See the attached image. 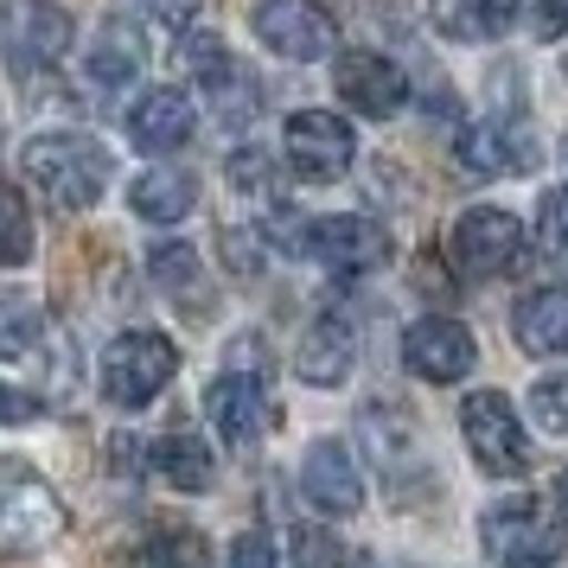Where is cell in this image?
<instances>
[{
    "label": "cell",
    "mask_w": 568,
    "mask_h": 568,
    "mask_svg": "<svg viewBox=\"0 0 568 568\" xmlns=\"http://www.w3.org/2000/svg\"><path fill=\"white\" fill-rule=\"evenodd\" d=\"M109 148H97L90 134H39L27 148V180L52 199L58 211H90L109 185Z\"/></svg>",
    "instance_id": "obj_1"
},
{
    "label": "cell",
    "mask_w": 568,
    "mask_h": 568,
    "mask_svg": "<svg viewBox=\"0 0 568 568\" xmlns=\"http://www.w3.org/2000/svg\"><path fill=\"white\" fill-rule=\"evenodd\" d=\"M64 537V498L32 466L0 460V556H32Z\"/></svg>",
    "instance_id": "obj_2"
},
{
    "label": "cell",
    "mask_w": 568,
    "mask_h": 568,
    "mask_svg": "<svg viewBox=\"0 0 568 568\" xmlns=\"http://www.w3.org/2000/svg\"><path fill=\"white\" fill-rule=\"evenodd\" d=\"M479 537H486V549L505 556V562H542L549 568L556 556H568V517H562V505H542L530 491H517V498L486 505Z\"/></svg>",
    "instance_id": "obj_3"
},
{
    "label": "cell",
    "mask_w": 568,
    "mask_h": 568,
    "mask_svg": "<svg viewBox=\"0 0 568 568\" xmlns=\"http://www.w3.org/2000/svg\"><path fill=\"white\" fill-rule=\"evenodd\" d=\"M173 371H180V345L154 326H134V333L109 338L103 352V396L109 403H122V409H141V403H154L160 389L173 384Z\"/></svg>",
    "instance_id": "obj_4"
},
{
    "label": "cell",
    "mask_w": 568,
    "mask_h": 568,
    "mask_svg": "<svg viewBox=\"0 0 568 568\" xmlns=\"http://www.w3.org/2000/svg\"><path fill=\"white\" fill-rule=\"evenodd\" d=\"M460 428H466L473 460L486 466L491 479H517L530 466V440H524V422H517L505 389H473L460 403Z\"/></svg>",
    "instance_id": "obj_5"
},
{
    "label": "cell",
    "mask_w": 568,
    "mask_h": 568,
    "mask_svg": "<svg viewBox=\"0 0 568 568\" xmlns=\"http://www.w3.org/2000/svg\"><path fill=\"white\" fill-rule=\"evenodd\" d=\"M71 52V13L52 0H0V58L13 71H45Z\"/></svg>",
    "instance_id": "obj_6"
},
{
    "label": "cell",
    "mask_w": 568,
    "mask_h": 568,
    "mask_svg": "<svg viewBox=\"0 0 568 568\" xmlns=\"http://www.w3.org/2000/svg\"><path fill=\"white\" fill-rule=\"evenodd\" d=\"M352 148H358V141H352V122L333 115V109H294L287 129H282L287 166H294L301 180H313V185L338 180V173L352 166Z\"/></svg>",
    "instance_id": "obj_7"
},
{
    "label": "cell",
    "mask_w": 568,
    "mask_h": 568,
    "mask_svg": "<svg viewBox=\"0 0 568 568\" xmlns=\"http://www.w3.org/2000/svg\"><path fill=\"white\" fill-rule=\"evenodd\" d=\"M447 250H454V268L460 275H473V282H486V275H505L517 256H524V231H517L511 211L498 205H473L454 224V236H447Z\"/></svg>",
    "instance_id": "obj_8"
},
{
    "label": "cell",
    "mask_w": 568,
    "mask_h": 568,
    "mask_svg": "<svg viewBox=\"0 0 568 568\" xmlns=\"http://www.w3.org/2000/svg\"><path fill=\"white\" fill-rule=\"evenodd\" d=\"M256 39L275 58H294V64H313L338 45V27L320 0H262L256 7Z\"/></svg>",
    "instance_id": "obj_9"
},
{
    "label": "cell",
    "mask_w": 568,
    "mask_h": 568,
    "mask_svg": "<svg viewBox=\"0 0 568 568\" xmlns=\"http://www.w3.org/2000/svg\"><path fill=\"white\" fill-rule=\"evenodd\" d=\"M473 358H479V338L466 333L460 320H447V313H428V320H415L403 333V364L422 384H460L473 371Z\"/></svg>",
    "instance_id": "obj_10"
},
{
    "label": "cell",
    "mask_w": 568,
    "mask_h": 568,
    "mask_svg": "<svg viewBox=\"0 0 568 568\" xmlns=\"http://www.w3.org/2000/svg\"><path fill=\"white\" fill-rule=\"evenodd\" d=\"M301 250L313 262L338 268V275H371V268L389 262V236L371 217H313L307 231H301Z\"/></svg>",
    "instance_id": "obj_11"
},
{
    "label": "cell",
    "mask_w": 568,
    "mask_h": 568,
    "mask_svg": "<svg viewBox=\"0 0 568 568\" xmlns=\"http://www.w3.org/2000/svg\"><path fill=\"white\" fill-rule=\"evenodd\" d=\"M205 409H211L217 435L231 440V447H256V440L275 428L268 389H262V377H250V371H224V377L205 389Z\"/></svg>",
    "instance_id": "obj_12"
},
{
    "label": "cell",
    "mask_w": 568,
    "mask_h": 568,
    "mask_svg": "<svg viewBox=\"0 0 568 568\" xmlns=\"http://www.w3.org/2000/svg\"><path fill=\"white\" fill-rule=\"evenodd\" d=\"M301 491H307L313 511H326V517L364 511V473L345 454V440H313L307 460H301Z\"/></svg>",
    "instance_id": "obj_13"
},
{
    "label": "cell",
    "mask_w": 568,
    "mask_h": 568,
    "mask_svg": "<svg viewBox=\"0 0 568 568\" xmlns=\"http://www.w3.org/2000/svg\"><path fill=\"white\" fill-rule=\"evenodd\" d=\"M338 97L358 115H371V122H389L396 109L409 103V78L384 52H345L338 58Z\"/></svg>",
    "instance_id": "obj_14"
},
{
    "label": "cell",
    "mask_w": 568,
    "mask_h": 568,
    "mask_svg": "<svg viewBox=\"0 0 568 568\" xmlns=\"http://www.w3.org/2000/svg\"><path fill=\"white\" fill-rule=\"evenodd\" d=\"M192 129H199V109H192V97H180V90H148V97H134V109H129V141L148 148V154L185 148Z\"/></svg>",
    "instance_id": "obj_15"
},
{
    "label": "cell",
    "mask_w": 568,
    "mask_h": 568,
    "mask_svg": "<svg viewBox=\"0 0 568 568\" xmlns=\"http://www.w3.org/2000/svg\"><path fill=\"white\" fill-rule=\"evenodd\" d=\"M517 345L530 352V358H556V352H568V287H537L524 307H517L511 320Z\"/></svg>",
    "instance_id": "obj_16"
},
{
    "label": "cell",
    "mask_w": 568,
    "mask_h": 568,
    "mask_svg": "<svg viewBox=\"0 0 568 568\" xmlns=\"http://www.w3.org/2000/svg\"><path fill=\"white\" fill-rule=\"evenodd\" d=\"M148 64V45H141V27L122 20V13H109L103 27H97V45H90V83H103V90H122L134 83V71Z\"/></svg>",
    "instance_id": "obj_17"
},
{
    "label": "cell",
    "mask_w": 568,
    "mask_h": 568,
    "mask_svg": "<svg viewBox=\"0 0 568 568\" xmlns=\"http://www.w3.org/2000/svg\"><path fill=\"white\" fill-rule=\"evenodd\" d=\"M129 205H134V217H148V224H180V217H192V205H199V180L180 173V166H154V173H141V180L129 185Z\"/></svg>",
    "instance_id": "obj_18"
},
{
    "label": "cell",
    "mask_w": 568,
    "mask_h": 568,
    "mask_svg": "<svg viewBox=\"0 0 568 568\" xmlns=\"http://www.w3.org/2000/svg\"><path fill=\"white\" fill-rule=\"evenodd\" d=\"M428 20H435L440 39H498V32H511L517 20V0H428Z\"/></svg>",
    "instance_id": "obj_19"
},
{
    "label": "cell",
    "mask_w": 568,
    "mask_h": 568,
    "mask_svg": "<svg viewBox=\"0 0 568 568\" xmlns=\"http://www.w3.org/2000/svg\"><path fill=\"white\" fill-rule=\"evenodd\" d=\"M294 371H301L313 389L345 384V377H352V333H345L338 320H313L307 338H301V358H294Z\"/></svg>",
    "instance_id": "obj_20"
},
{
    "label": "cell",
    "mask_w": 568,
    "mask_h": 568,
    "mask_svg": "<svg viewBox=\"0 0 568 568\" xmlns=\"http://www.w3.org/2000/svg\"><path fill=\"white\" fill-rule=\"evenodd\" d=\"M148 466L180 491H205L211 473H217V460H211V447L199 435H160L154 447H148Z\"/></svg>",
    "instance_id": "obj_21"
},
{
    "label": "cell",
    "mask_w": 568,
    "mask_h": 568,
    "mask_svg": "<svg viewBox=\"0 0 568 568\" xmlns=\"http://www.w3.org/2000/svg\"><path fill=\"white\" fill-rule=\"evenodd\" d=\"M39 338H45L39 307L20 301V294H0V358H7V364L32 358V352H39Z\"/></svg>",
    "instance_id": "obj_22"
},
{
    "label": "cell",
    "mask_w": 568,
    "mask_h": 568,
    "mask_svg": "<svg viewBox=\"0 0 568 568\" xmlns=\"http://www.w3.org/2000/svg\"><path fill=\"white\" fill-rule=\"evenodd\" d=\"M180 64L192 71V83H205L211 97H224L236 83V64H231V52H224V39L217 32H192L185 39V52H180Z\"/></svg>",
    "instance_id": "obj_23"
},
{
    "label": "cell",
    "mask_w": 568,
    "mask_h": 568,
    "mask_svg": "<svg viewBox=\"0 0 568 568\" xmlns=\"http://www.w3.org/2000/svg\"><path fill=\"white\" fill-rule=\"evenodd\" d=\"M231 185L243 199H256V205H282V173H275V160L262 154V148H236L231 154Z\"/></svg>",
    "instance_id": "obj_24"
},
{
    "label": "cell",
    "mask_w": 568,
    "mask_h": 568,
    "mask_svg": "<svg viewBox=\"0 0 568 568\" xmlns=\"http://www.w3.org/2000/svg\"><path fill=\"white\" fill-rule=\"evenodd\" d=\"M129 568H205V542L192 530H160L129 556Z\"/></svg>",
    "instance_id": "obj_25"
},
{
    "label": "cell",
    "mask_w": 568,
    "mask_h": 568,
    "mask_svg": "<svg viewBox=\"0 0 568 568\" xmlns=\"http://www.w3.org/2000/svg\"><path fill=\"white\" fill-rule=\"evenodd\" d=\"M148 275H154L160 287H192L199 282V275H205V262H199V250H192V243H180V236H173V243H154V250H148Z\"/></svg>",
    "instance_id": "obj_26"
},
{
    "label": "cell",
    "mask_w": 568,
    "mask_h": 568,
    "mask_svg": "<svg viewBox=\"0 0 568 568\" xmlns=\"http://www.w3.org/2000/svg\"><path fill=\"white\" fill-rule=\"evenodd\" d=\"M287 556H294V568H345L352 562V549H345L326 524H301V530L287 537Z\"/></svg>",
    "instance_id": "obj_27"
},
{
    "label": "cell",
    "mask_w": 568,
    "mask_h": 568,
    "mask_svg": "<svg viewBox=\"0 0 568 568\" xmlns=\"http://www.w3.org/2000/svg\"><path fill=\"white\" fill-rule=\"evenodd\" d=\"M537 250L549 262H568V185H549L537 205Z\"/></svg>",
    "instance_id": "obj_28"
},
{
    "label": "cell",
    "mask_w": 568,
    "mask_h": 568,
    "mask_svg": "<svg viewBox=\"0 0 568 568\" xmlns=\"http://www.w3.org/2000/svg\"><path fill=\"white\" fill-rule=\"evenodd\" d=\"M358 428H364V440L377 447V460H396V454H409V447H415V428L396 409H384V403H377V409H364Z\"/></svg>",
    "instance_id": "obj_29"
},
{
    "label": "cell",
    "mask_w": 568,
    "mask_h": 568,
    "mask_svg": "<svg viewBox=\"0 0 568 568\" xmlns=\"http://www.w3.org/2000/svg\"><path fill=\"white\" fill-rule=\"evenodd\" d=\"M32 256V217L13 192H0V268H20Z\"/></svg>",
    "instance_id": "obj_30"
},
{
    "label": "cell",
    "mask_w": 568,
    "mask_h": 568,
    "mask_svg": "<svg viewBox=\"0 0 568 568\" xmlns=\"http://www.w3.org/2000/svg\"><path fill=\"white\" fill-rule=\"evenodd\" d=\"M530 415H537L549 435H568V371L562 377H542V384L530 389Z\"/></svg>",
    "instance_id": "obj_31"
},
{
    "label": "cell",
    "mask_w": 568,
    "mask_h": 568,
    "mask_svg": "<svg viewBox=\"0 0 568 568\" xmlns=\"http://www.w3.org/2000/svg\"><path fill=\"white\" fill-rule=\"evenodd\" d=\"M491 148H498V129H491V122L466 129V134H460V166H466V173H498L505 160L491 154Z\"/></svg>",
    "instance_id": "obj_32"
},
{
    "label": "cell",
    "mask_w": 568,
    "mask_h": 568,
    "mask_svg": "<svg viewBox=\"0 0 568 568\" xmlns=\"http://www.w3.org/2000/svg\"><path fill=\"white\" fill-rule=\"evenodd\" d=\"M231 568H275V542H268V530H243V537L231 542Z\"/></svg>",
    "instance_id": "obj_33"
},
{
    "label": "cell",
    "mask_w": 568,
    "mask_h": 568,
    "mask_svg": "<svg viewBox=\"0 0 568 568\" xmlns=\"http://www.w3.org/2000/svg\"><path fill=\"white\" fill-rule=\"evenodd\" d=\"M224 262H231L236 275H256V268H262V262H256V236L231 231V236H224Z\"/></svg>",
    "instance_id": "obj_34"
},
{
    "label": "cell",
    "mask_w": 568,
    "mask_h": 568,
    "mask_svg": "<svg viewBox=\"0 0 568 568\" xmlns=\"http://www.w3.org/2000/svg\"><path fill=\"white\" fill-rule=\"evenodd\" d=\"M39 415H45L39 396H27V389H0V422H39Z\"/></svg>",
    "instance_id": "obj_35"
},
{
    "label": "cell",
    "mask_w": 568,
    "mask_h": 568,
    "mask_svg": "<svg viewBox=\"0 0 568 568\" xmlns=\"http://www.w3.org/2000/svg\"><path fill=\"white\" fill-rule=\"evenodd\" d=\"M148 13H154L160 27H192V13H199V0H141Z\"/></svg>",
    "instance_id": "obj_36"
},
{
    "label": "cell",
    "mask_w": 568,
    "mask_h": 568,
    "mask_svg": "<svg viewBox=\"0 0 568 568\" xmlns=\"http://www.w3.org/2000/svg\"><path fill=\"white\" fill-rule=\"evenodd\" d=\"M537 32L542 39H562L568 32V0H537Z\"/></svg>",
    "instance_id": "obj_37"
},
{
    "label": "cell",
    "mask_w": 568,
    "mask_h": 568,
    "mask_svg": "<svg viewBox=\"0 0 568 568\" xmlns=\"http://www.w3.org/2000/svg\"><path fill=\"white\" fill-rule=\"evenodd\" d=\"M556 498H562V517H568V466H562V479H556Z\"/></svg>",
    "instance_id": "obj_38"
},
{
    "label": "cell",
    "mask_w": 568,
    "mask_h": 568,
    "mask_svg": "<svg viewBox=\"0 0 568 568\" xmlns=\"http://www.w3.org/2000/svg\"><path fill=\"white\" fill-rule=\"evenodd\" d=\"M505 568H542V562H505Z\"/></svg>",
    "instance_id": "obj_39"
}]
</instances>
